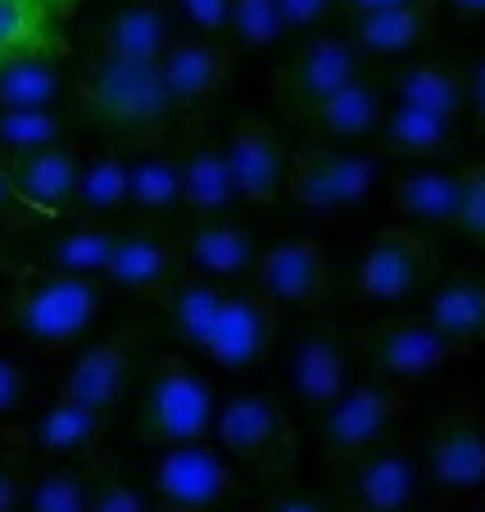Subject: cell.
<instances>
[{"label": "cell", "mask_w": 485, "mask_h": 512, "mask_svg": "<svg viewBox=\"0 0 485 512\" xmlns=\"http://www.w3.org/2000/svg\"><path fill=\"white\" fill-rule=\"evenodd\" d=\"M331 10H336V0H282L291 37H313V32L331 19Z\"/></svg>", "instance_id": "bcb514c9"}, {"label": "cell", "mask_w": 485, "mask_h": 512, "mask_svg": "<svg viewBox=\"0 0 485 512\" xmlns=\"http://www.w3.org/2000/svg\"><path fill=\"white\" fill-rule=\"evenodd\" d=\"M381 141H386L390 155L440 159V155H449V150H454L458 123H454V118L427 114V109H413V105H390L386 127H381Z\"/></svg>", "instance_id": "d590c367"}, {"label": "cell", "mask_w": 485, "mask_h": 512, "mask_svg": "<svg viewBox=\"0 0 485 512\" xmlns=\"http://www.w3.org/2000/svg\"><path fill=\"white\" fill-rule=\"evenodd\" d=\"M263 512H331V508L322 499H313V494H272L263 503Z\"/></svg>", "instance_id": "c3c4849f"}, {"label": "cell", "mask_w": 485, "mask_h": 512, "mask_svg": "<svg viewBox=\"0 0 485 512\" xmlns=\"http://www.w3.org/2000/svg\"><path fill=\"white\" fill-rule=\"evenodd\" d=\"M440 259L427 232L413 223H390L363 250L354 268V300L359 304H404L436 281Z\"/></svg>", "instance_id": "30bf717a"}, {"label": "cell", "mask_w": 485, "mask_h": 512, "mask_svg": "<svg viewBox=\"0 0 485 512\" xmlns=\"http://www.w3.org/2000/svg\"><path fill=\"white\" fill-rule=\"evenodd\" d=\"M91 508V458L55 463L32 476L23 512H87Z\"/></svg>", "instance_id": "8d00e7d4"}, {"label": "cell", "mask_w": 485, "mask_h": 512, "mask_svg": "<svg viewBox=\"0 0 485 512\" xmlns=\"http://www.w3.org/2000/svg\"><path fill=\"white\" fill-rule=\"evenodd\" d=\"M381 182V159L368 145H331L318 136H304L291 155L286 200L313 218H340L359 209Z\"/></svg>", "instance_id": "277c9868"}, {"label": "cell", "mask_w": 485, "mask_h": 512, "mask_svg": "<svg viewBox=\"0 0 485 512\" xmlns=\"http://www.w3.org/2000/svg\"><path fill=\"white\" fill-rule=\"evenodd\" d=\"M422 318L436 322L445 336H454L458 345H485V268L481 263H463L445 281L431 286V295L422 300Z\"/></svg>", "instance_id": "83f0119b"}, {"label": "cell", "mask_w": 485, "mask_h": 512, "mask_svg": "<svg viewBox=\"0 0 485 512\" xmlns=\"http://www.w3.org/2000/svg\"><path fill=\"white\" fill-rule=\"evenodd\" d=\"M386 96L390 105H413L440 118H463L467 114V68L449 55H413L386 73Z\"/></svg>", "instance_id": "603a6c76"}, {"label": "cell", "mask_w": 485, "mask_h": 512, "mask_svg": "<svg viewBox=\"0 0 485 512\" xmlns=\"http://www.w3.org/2000/svg\"><path fill=\"white\" fill-rule=\"evenodd\" d=\"M100 304H105V281L19 263L10 290L0 295V331H10L32 354L59 358L87 340L91 322L100 318Z\"/></svg>", "instance_id": "7a4b0ae2"}, {"label": "cell", "mask_w": 485, "mask_h": 512, "mask_svg": "<svg viewBox=\"0 0 485 512\" xmlns=\"http://www.w3.org/2000/svg\"><path fill=\"white\" fill-rule=\"evenodd\" d=\"M150 499L159 503V512H223L236 499V463L214 440L155 449Z\"/></svg>", "instance_id": "ba28073f"}, {"label": "cell", "mask_w": 485, "mask_h": 512, "mask_svg": "<svg viewBox=\"0 0 485 512\" xmlns=\"http://www.w3.org/2000/svg\"><path fill=\"white\" fill-rule=\"evenodd\" d=\"M232 64H236L232 41L200 37V32H186L164 55L159 73H164V91H168V105H173V118H177V127H182V136L200 132L204 118L218 109L227 82H232Z\"/></svg>", "instance_id": "8fae6325"}, {"label": "cell", "mask_w": 485, "mask_h": 512, "mask_svg": "<svg viewBox=\"0 0 485 512\" xmlns=\"http://www.w3.org/2000/svg\"><path fill=\"white\" fill-rule=\"evenodd\" d=\"M28 395H32V377H28V368H23V358L0 349V422H5V417H19L23 408H28Z\"/></svg>", "instance_id": "ee69618b"}, {"label": "cell", "mask_w": 485, "mask_h": 512, "mask_svg": "<svg viewBox=\"0 0 485 512\" xmlns=\"http://www.w3.org/2000/svg\"><path fill=\"white\" fill-rule=\"evenodd\" d=\"M390 114V96L377 78H354L345 91L327 100L318 114L309 118L304 136H318L331 145H363L368 136H381Z\"/></svg>", "instance_id": "4316f807"}, {"label": "cell", "mask_w": 485, "mask_h": 512, "mask_svg": "<svg viewBox=\"0 0 485 512\" xmlns=\"http://www.w3.org/2000/svg\"><path fill=\"white\" fill-rule=\"evenodd\" d=\"M467 114H472L476 127L485 132V50L467 64Z\"/></svg>", "instance_id": "7dc6e473"}, {"label": "cell", "mask_w": 485, "mask_h": 512, "mask_svg": "<svg viewBox=\"0 0 485 512\" xmlns=\"http://www.w3.org/2000/svg\"><path fill=\"white\" fill-rule=\"evenodd\" d=\"M177 164H182V218L186 223H209V218H232L236 186L232 164H227V136L209 132H186L177 145Z\"/></svg>", "instance_id": "ffe728a7"}, {"label": "cell", "mask_w": 485, "mask_h": 512, "mask_svg": "<svg viewBox=\"0 0 485 512\" xmlns=\"http://www.w3.org/2000/svg\"><path fill=\"white\" fill-rule=\"evenodd\" d=\"M472 512H485V499H481V503H476V508H472Z\"/></svg>", "instance_id": "db71d44e"}, {"label": "cell", "mask_w": 485, "mask_h": 512, "mask_svg": "<svg viewBox=\"0 0 485 512\" xmlns=\"http://www.w3.org/2000/svg\"><path fill=\"white\" fill-rule=\"evenodd\" d=\"M78 109L96 132L132 155L168 145L177 127L159 64H132V59L87 55L78 73Z\"/></svg>", "instance_id": "6da1fadb"}, {"label": "cell", "mask_w": 485, "mask_h": 512, "mask_svg": "<svg viewBox=\"0 0 485 512\" xmlns=\"http://www.w3.org/2000/svg\"><path fill=\"white\" fill-rule=\"evenodd\" d=\"M50 145H68L64 109H0V164Z\"/></svg>", "instance_id": "74e56055"}, {"label": "cell", "mask_w": 485, "mask_h": 512, "mask_svg": "<svg viewBox=\"0 0 485 512\" xmlns=\"http://www.w3.org/2000/svg\"><path fill=\"white\" fill-rule=\"evenodd\" d=\"M467 195V168H413L390 186L395 213L413 227H454Z\"/></svg>", "instance_id": "4dcf8cb0"}, {"label": "cell", "mask_w": 485, "mask_h": 512, "mask_svg": "<svg viewBox=\"0 0 485 512\" xmlns=\"http://www.w3.org/2000/svg\"><path fill=\"white\" fill-rule=\"evenodd\" d=\"M454 232H463L467 241L485 250V159L467 164V195H463V213H458Z\"/></svg>", "instance_id": "b9f144b4"}, {"label": "cell", "mask_w": 485, "mask_h": 512, "mask_svg": "<svg viewBox=\"0 0 485 512\" xmlns=\"http://www.w3.org/2000/svg\"><path fill=\"white\" fill-rule=\"evenodd\" d=\"M182 19L173 0H109L91 28V55L132 59V64H164V55L182 41Z\"/></svg>", "instance_id": "9a60e30c"}, {"label": "cell", "mask_w": 485, "mask_h": 512, "mask_svg": "<svg viewBox=\"0 0 485 512\" xmlns=\"http://www.w3.org/2000/svg\"><path fill=\"white\" fill-rule=\"evenodd\" d=\"M109 431V413H96L87 404H73V399H50L23 426H14L10 445L19 454H41V458H59V463H73V458H91L100 449Z\"/></svg>", "instance_id": "44dd1931"}, {"label": "cell", "mask_w": 485, "mask_h": 512, "mask_svg": "<svg viewBox=\"0 0 485 512\" xmlns=\"http://www.w3.org/2000/svg\"><path fill=\"white\" fill-rule=\"evenodd\" d=\"M127 191H132V150L109 145L100 155H87L73 204H68V218H78V223H118L127 213Z\"/></svg>", "instance_id": "1f68e13d"}, {"label": "cell", "mask_w": 485, "mask_h": 512, "mask_svg": "<svg viewBox=\"0 0 485 512\" xmlns=\"http://www.w3.org/2000/svg\"><path fill=\"white\" fill-rule=\"evenodd\" d=\"M68 10L59 0H0V64L19 55H59Z\"/></svg>", "instance_id": "836d02e7"}, {"label": "cell", "mask_w": 485, "mask_h": 512, "mask_svg": "<svg viewBox=\"0 0 485 512\" xmlns=\"http://www.w3.org/2000/svg\"><path fill=\"white\" fill-rule=\"evenodd\" d=\"M37 223H46V218H41V213L32 209L19 191H14L10 173L0 168V236H28Z\"/></svg>", "instance_id": "f6af8a7d"}, {"label": "cell", "mask_w": 485, "mask_h": 512, "mask_svg": "<svg viewBox=\"0 0 485 512\" xmlns=\"http://www.w3.org/2000/svg\"><path fill=\"white\" fill-rule=\"evenodd\" d=\"M14 268H19V263H14V254L0 245V277H14Z\"/></svg>", "instance_id": "816d5d0a"}, {"label": "cell", "mask_w": 485, "mask_h": 512, "mask_svg": "<svg viewBox=\"0 0 485 512\" xmlns=\"http://www.w3.org/2000/svg\"><path fill=\"white\" fill-rule=\"evenodd\" d=\"M223 295H227V286H218V281L200 277V272H191V268L177 272V277L155 295L164 327L173 331L177 345L191 349L195 358H200V349L209 345V331H214V322H218Z\"/></svg>", "instance_id": "f546056e"}, {"label": "cell", "mask_w": 485, "mask_h": 512, "mask_svg": "<svg viewBox=\"0 0 485 512\" xmlns=\"http://www.w3.org/2000/svg\"><path fill=\"white\" fill-rule=\"evenodd\" d=\"M399 5H408V0H340V10L354 19H368V14H386V10H399Z\"/></svg>", "instance_id": "681fc988"}, {"label": "cell", "mask_w": 485, "mask_h": 512, "mask_svg": "<svg viewBox=\"0 0 485 512\" xmlns=\"http://www.w3.org/2000/svg\"><path fill=\"white\" fill-rule=\"evenodd\" d=\"M422 467H427L436 508H476L485 499V413L476 404H458L440 413L422 435Z\"/></svg>", "instance_id": "52a82bcc"}, {"label": "cell", "mask_w": 485, "mask_h": 512, "mask_svg": "<svg viewBox=\"0 0 485 512\" xmlns=\"http://www.w3.org/2000/svg\"><path fill=\"white\" fill-rule=\"evenodd\" d=\"M282 377L295 404H304L309 413H327L350 381V349L340 345V336H331L327 327H309L291 340L282 358Z\"/></svg>", "instance_id": "d6986e66"}, {"label": "cell", "mask_w": 485, "mask_h": 512, "mask_svg": "<svg viewBox=\"0 0 485 512\" xmlns=\"http://www.w3.org/2000/svg\"><path fill=\"white\" fill-rule=\"evenodd\" d=\"M254 290H263L277 309L318 313L336 290V259L318 236H282L268 250H259Z\"/></svg>", "instance_id": "4fadbf2b"}, {"label": "cell", "mask_w": 485, "mask_h": 512, "mask_svg": "<svg viewBox=\"0 0 485 512\" xmlns=\"http://www.w3.org/2000/svg\"><path fill=\"white\" fill-rule=\"evenodd\" d=\"M141 345H146V331L141 327H118V331H109V336L91 340V345L68 363L55 395L73 399V404H87V408H96V413H109V408L123 399L127 381H132Z\"/></svg>", "instance_id": "ac0fdd59"}, {"label": "cell", "mask_w": 485, "mask_h": 512, "mask_svg": "<svg viewBox=\"0 0 485 512\" xmlns=\"http://www.w3.org/2000/svg\"><path fill=\"white\" fill-rule=\"evenodd\" d=\"M87 512H150V499L114 458L91 454V508Z\"/></svg>", "instance_id": "ab89813d"}, {"label": "cell", "mask_w": 485, "mask_h": 512, "mask_svg": "<svg viewBox=\"0 0 485 512\" xmlns=\"http://www.w3.org/2000/svg\"><path fill=\"white\" fill-rule=\"evenodd\" d=\"M291 37L282 14V0H232V28H227V41H236L241 50H277Z\"/></svg>", "instance_id": "f35d334b"}, {"label": "cell", "mask_w": 485, "mask_h": 512, "mask_svg": "<svg viewBox=\"0 0 485 512\" xmlns=\"http://www.w3.org/2000/svg\"><path fill=\"white\" fill-rule=\"evenodd\" d=\"M82 155L78 145H50V150H37V155H19V159H5V173H10L14 191L41 213V218H68V204H73V191H78V177H82Z\"/></svg>", "instance_id": "d4e9b609"}, {"label": "cell", "mask_w": 485, "mask_h": 512, "mask_svg": "<svg viewBox=\"0 0 485 512\" xmlns=\"http://www.w3.org/2000/svg\"><path fill=\"white\" fill-rule=\"evenodd\" d=\"M182 28L200 32V37H227L232 28V0H173Z\"/></svg>", "instance_id": "60d3db41"}, {"label": "cell", "mask_w": 485, "mask_h": 512, "mask_svg": "<svg viewBox=\"0 0 485 512\" xmlns=\"http://www.w3.org/2000/svg\"><path fill=\"white\" fill-rule=\"evenodd\" d=\"M218 399L214 381L195 368V358L164 354L150 368L146 386H141V404H136V431L150 449L168 445H195L209 440L218 426Z\"/></svg>", "instance_id": "3957f363"}, {"label": "cell", "mask_w": 485, "mask_h": 512, "mask_svg": "<svg viewBox=\"0 0 485 512\" xmlns=\"http://www.w3.org/2000/svg\"><path fill=\"white\" fill-rule=\"evenodd\" d=\"M214 445L245 472L263 476V481H282L295 467V458H300V431H295V422L272 395L236 390L218 408Z\"/></svg>", "instance_id": "8992f818"}, {"label": "cell", "mask_w": 485, "mask_h": 512, "mask_svg": "<svg viewBox=\"0 0 485 512\" xmlns=\"http://www.w3.org/2000/svg\"><path fill=\"white\" fill-rule=\"evenodd\" d=\"M295 145L268 123V114H241L227 132V164H232L236 200L245 209H272L286 200V177H291Z\"/></svg>", "instance_id": "5bb4252c"}, {"label": "cell", "mask_w": 485, "mask_h": 512, "mask_svg": "<svg viewBox=\"0 0 485 512\" xmlns=\"http://www.w3.org/2000/svg\"><path fill=\"white\" fill-rule=\"evenodd\" d=\"M458 14H467V19H481L485 14V0H449Z\"/></svg>", "instance_id": "f907efd6"}, {"label": "cell", "mask_w": 485, "mask_h": 512, "mask_svg": "<svg viewBox=\"0 0 485 512\" xmlns=\"http://www.w3.org/2000/svg\"><path fill=\"white\" fill-rule=\"evenodd\" d=\"M32 467L28 454L19 449H0V512H23V499H28V485H32Z\"/></svg>", "instance_id": "7bdbcfd3"}, {"label": "cell", "mask_w": 485, "mask_h": 512, "mask_svg": "<svg viewBox=\"0 0 485 512\" xmlns=\"http://www.w3.org/2000/svg\"><path fill=\"white\" fill-rule=\"evenodd\" d=\"M177 245H182V259L191 272L218 281H245L259 268V245L245 232L236 218H209V223H186L177 232Z\"/></svg>", "instance_id": "cb8c5ba5"}, {"label": "cell", "mask_w": 485, "mask_h": 512, "mask_svg": "<svg viewBox=\"0 0 485 512\" xmlns=\"http://www.w3.org/2000/svg\"><path fill=\"white\" fill-rule=\"evenodd\" d=\"M118 232H123V223H78V218H68L64 227H50V232L37 241V259H32V268L64 272V277L105 281V268H109V259H114Z\"/></svg>", "instance_id": "484cf974"}, {"label": "cell", "mask_w": 485, "mask_h": 512, "mask_svg": "<svg viewBox=\"0 0 485 512\" xmlns=\"http://www.w3.org/2000/svg\"><path fill=\"white\" fill-rule=\"evenodd\" d=\"M336 5H340V0H336Z\"/></svg>", "instance_id": "11a10c76"}, {"label": "cell", "mask_w": 485, "mask_h": 512, "mask_svg": "<svg viewBox=\"0 0 485 512\" xmlns=\"http://www.w3.org/2000/svg\"><path fill=\"white\" fill-rule=\"evenodd\" d=\"M359 345L368 354V363L390 381H422L431 372L449 368V363H463L467 354H476L472 345H458L454 336L427 322L418 309L413 313H395V318H381L372 327L359 331Z\"/></svg>", "instance_id": "7c38bea8"}, {"label": "cell", "mask_w": 485, "mask_h": 512, "mask_svg": "<svg viewBox=\"0 0 485 512\" xmlns=\"http://www.w3.org/2000/svg\"><path fill=\"white\" fill-rule=\"evenodd\" d=\"M182 213V164L173 145L132 155V191H127V218L132 223H168Z\"/></svg>", "instance_id": "d6a6232c"}, {"label": "cell", "mask_w": 485, "mask_h": 512, "mask_svg": "<svg viewBox=\"0 0 485 512\" xmlns=\"http://www.w3.org/2000/svg\"><path fill=\"white\" fill-rule=\"evenodd\" d=\"M177 272H186L177 236H168L164 227H150V223H123L114 259H109V268H105V286L123 290V295H146V300H155Z\"/></svg>", "instance_id": "7402d4cb"}, {"label": "cell", "mask_w": 485, "mask_h": 512, "mask_svg": "<svg viewBox=\"0 0 485 512\" xmlns=\"http://www.w3.org/2000/svg\"><path fill=\"white\" fill-rule=\"evenodd\" d=\"M354 78H363V55L354 41L345 32H313L282 55L272 73V105L286 123L309 127V118Z\"/></svg>", "instance_id": "5b68a950"}, {"label": "cell", "mask_w": 485, "mask_h": 512, "mask_svg": "<svg viewBox=\"0 0 485 512\" xmlns=\"http://www.w3.org/2000/svg\"><path fill=\"white\" fill-rule=\"evenodd\" d=\"M68 73L59 55H19L0 64V109H59Z\"/></svg>", "instance_id": "e575fe53"}, {"label": "cell", "mask_w": 485, "mask_h": 512, "mask_svg": "<svg viewBox=\"0 0 485 512\" xmlns=\"http://www.w3.org/2000/svg\"><path fill=\"white\" fill-rule=\"evenodd\" d=\"M277 318L282 309L254 286H227L218 322L209 331V345L200 349L204 363H214L223 372H250L272 354L277 340Z\"/></svg>", "instance_id": "e0dca14e"}, {"label": "cell", "mask_w": 485, "mask_h": 512, "mask_svg": "<svg viewBox=\"0 0 485 512\" xmlns=\"http://www.w3.org/2000/svg\"><path fill=\"white\" fill-rule=\"evenodd\" d=\"M404 417V395L386 381H354L327 413H318V445L331 467H345L368 458L372 449L395 440V426Z\"/></svg>", "instance_id": "9c48e42d"}, {"label": "cell", "mask_w": 485, "mask_h": 512, "mask_svg": "<svg viewBox=\"0 0 485 512\" xmlns=\"http://www.w3.org/2000/svg\"><path fill=\"white\" fill-rule=\"evenodd\" d=\"M59 5H64V10H73V0H59Z\"/></svg>", "instance_id": "f5cc1de1"}, {"label": "cell", "mask_w": 485, "mask_h": 512, "mask_svg": "<svg viewBox=\"0 0 485 512\" xmlns=\"http://www.w3.org/2000/svg\"><path fill=\"white\" fill-rule=\"evenodd\" d=\"M422 481H427L422 445L390 440L340 472V499L350 512H413Z\"/></svg>", "instance_id": "2e32d148"}, {"label": "cell", "mask_w": 485, "mask_h": 512, "mask_svg": "<svg viewBox=\"0 0 485 512\" xmlns=\"http://www.w3.org/2000/svg\"><path fill=\"white\" fill-rule=\"evenodd\" d=\"M436 14H440V0H408L399 10L354 19L345 37L354 41V50L363 59H404V55H418L431 41Z\"/></svg>", "instance_id": "f1b7e54d"}]
</instances>
